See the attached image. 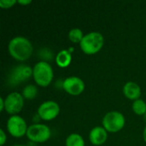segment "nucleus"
<instances>
[{
    "label": "nucleus",
    "mask_w": 146,
    "mask_h": 146,
    "mask_svg": "<svg viewBox=\"0 0 146 146\" xmlns=\"http://www.w3.org/2000/svg\"><path fill=\"white\" fill-rule=\"evenodd\" d=\"M31 75H33V68L27 65H19L12 70L9 76V81L15 85L20 81H23L29 78Z\"/></svg>",
    "instance_id": "obj_10"
},
{
    "label": "nucleus",
    "mask_w": 146,
    "mask_h": 146,
    "mask_svg": "<svg viewBox=\"0 0 146 146\" xmlns=\"http://www.w3.org/2000/svg\"><path fill=\"white\" fill-rule=\"evenodd\" d=\"M143 136H144V139H145V141L146 142V127H145V130H144Z\"/></svg>",
    "instance_id": "obj_22"
},
{
    "label": "nucleus",
    "mask_w": 146,
    "mask_h": 146,
    "mask_svg": "<svg viewBox=\"0 0 146 146\" xmlns=\"http://www.w3.org/2000/svg\"><path fill=\"white\" fill-rule=\"evenodd\" d=\"M7 129L12 136L16 138H20L24 134H27V131L25 120L17 115H14L9 118L7 121Z\"/></svg>",
    "instance_id": "obj_6"
},
{
    "label": "nucleus",
    "mask_w": 146,
    "mask_h": 146,
    "mask_svg": "<svg viewBox=\"0 0 146 146\" xmlns=\"http://www.w3.org/2000/svg\"><path fill=\"white\" fill-rule=\"evenodd\" d=\"M66 146H85V142L80 134L72 133L66 139Z\"/></svg>",
    "instance_id": "obj_14"
},
{
    "label": "nucleus",
    "mask_w": 146,
    "mask_h": 146,
    "mask_svg": "<svg viewBox=\"0 0 146 146\" xmlns=\"http://www.w3.org/2000/svg\"><path fill=\"white\" fill-rule=\"evenodd\" d=\"M27 138L33 142H44L50 137V130L48 126L44 124H33L27 127Z\"/></svg>",
    "instance_id": "obj_5"
},
{
    "label": "nucleus",
    "mask_w": 146,
    "mask_h": 146,
    "mask_svg": "<svg viewBox=\"0 0 146 146\" xmlns=\"http://www.w3.org/2000/svg\"><path fill=\"white\" fill-rule=\"evenodd\" d=\"M145 120H146V113L145 114Z\"/></svg>",
    "instance_id": "obj_24"
},
{
    "label": "nucleus",
    "mask_w": 146,
    "mask_h": 146,
    "mask_svg": "<svg viewBox=\"0 0 146 146\" xmlns=\"http://www.w3.org/2000/svg\"><path fill=\"white\" fill-rule=\"evenodd\" d=\"M62 87L68 93L76 96L84 91L85 84L80 78L71 76L67 78L62 82Z\"/></svg>",
    "instance_id": "obj_9"
},
{
    "label": "nucleus",
    "mask_w": 146,
    "mask_h": 146,
    "mask_svg": "<svg viewBox=\"0 0 146 146\" xmlns=\"http://www.w3.org/2000/svg\"><path fill=\"white\" fill-rule=\"evenodd\" d=\"M16 3L15 0H2L0 1V6L3 9L10 8Z\"/></svg>",
    "instance_id": "obj_18"
},
{
    "label": "nucleus",
    "mask_w": 146,
    "mask_h": 146,
    "mask_svg": "<svg viewBox=\"0 0 146 146\" xmlns=\"http://www.w3.org/2000/svg\"><path fill=\"white\" fill-rule=\"evenodd\" d=\"M19 3H21V4H28V3H30L32 1L31 0H26V1H23V0H19V1H17Z\"/></svg>",
    "instance_id": "obj_21"
},
{
    "label": "nucleus",
    "mask_w": 146,
    "mask_h": 146,
    "mask_svg": "<svg viewBox=\"0 0 146 146\" xmlns=\"http://www.w3.org/2000/svg\"><path fill=\"white\" fill-rule=\"evenodd\" d=\"M125 125L124 115L118 111H110L103 118V126L106 131L115 133L120 131Z\"/></svg>",
    "instance_id": "obj_4"
},
{
    "label": "nucleus",
    "mask_w": 146,
    "mask_h": 146,
    "mask_svg": "<svg viewBox=\"0 0 146 146\" xmlns=\"http://www.w3.org/2000/svg\"><path fill=\"white\" fill-rule=\"evenodd\" d=\"M89 138L91 142L95 145H103L107 139V132L104 127H96L90 132Z\"/></svg>",
    "instance_id": "obj_11"
},
{
    "label": "nucleus",
    "mask_w": 146,
    "mask_h": 146,
    "mask_svg": "<svg viewBox=\"0 0 146 146\" xmlns=\"http://www.w3.org/2000/svg\"><path fill=\"white\" fill-rule=\"evenodd\" d=\"M13 146H25V145H15Z\"/></svg>",
    "instance_id": "obj_23"
},
{
    "label": "nucleus",
    "mask_w": 146,
    "mask_h": 146,
    "mask_svg": "<svg viewBox=\"0 0 146 146\" xmlns=\"http://www.w3.org/2000/svg\"><path fill=\"white\" fill-rule=\"evenodd\" d=\"M133 110L137 115H145L146 113V104L141 99H137L133 104Z\"/></svg>",
    "instance_id": "obj_16"
},
{
    "label": "nucleus",
    "mask_w": 146,
    "mask_h": 146,
    "mask_svg": "<svg viewBox=\"0 0 146 146\" xmlns=\"http://www.w3.org/2000/svg\"><path fill=\"white\" fill-rule=\"evenodd\" d=\"M0 134H1V146H3V145L5 143V140H6V135L3 132V129H0Z\"/></svg>",
    "instance_id": "obj_19"
},
{
    "label": "nucleus",
    "mask_w": 146,
    "mask_h": 146,
    "mask_svg": "<svg viewBox=\"0 0 146 146\" xmlns=\"http://www.w3.org/2000/svg\"><path fill=\"white\" fill-rule=\"evenodd\" d=\"M123 93L127 98L137 100L141 95V89L135 82L129 81L125 84L123 87Z\"/></svg>",
    "instance_id": "obj_12"
},
{
    "label": "nucleus",
    "mask_w": 146,
    "mask_h": 146,
    "mask_svg": "<svg viewBox=\"0 0 146 146\" xmlns=\"http://www.w3.org/2000/svg\"><path fill=\"white\" fill-rule=\"evenodd\" d=\"M0 105H1V108H0V110L2 111L3 110H4V100L3 98H0Z\"/></svg>",
    "instance_id": "obj_20"
},
{
    "label": "nucleus",
    "mask_w": 146,
    "mask_h": 146,
    "mask_svg": "<svg viewBox=\"0 0 146 146\" xmlns=\"http://www.w3.org/2000/svg\"><path fill=\"white\" fill-rule=\"evenodd\" d=\"M9 51L11 56L19 61H25L33 52L31 42L25 37H15L9 43Z\"/></svg>",
    "instance_id": "obj_1"
},
{
    "label": "nucleus",
    "mask_w": 146,
    "mask_h": 146,
    "mask_svg": "<svg viewBox=\"0 0 146 146\" xmlns=\"http://www.w3.org/2000/svg\"><path fill=\"white\" fill-rule=\"evenodd\" d=\"M71 60H72L71 54L67 50H62L59 51L56 56V62L57 65L62 68H65L68 66L71 62Z\"/></svg>",
    "instance_id": "obj_13"
},
{
    "label": "nucleus",
    "mask_w": 146,
    "mask_h": 146,
    "mask_svg": "<svg viewBox=\"0 0 146 146\" xmlns=\"http://www.w3.org/2000/svg\"><path fill=\"white\" fill-rule=\"evenodd\" d=\"M33 76L38 85L47 86L53 79L52 68L46 62H38L33 68Z\"/></svg>",
    "instance_id": "obj_3"
},
{
    "label": "nucleus",
    "mask_w": 146,
    "mask_h": 146,
    "mask_svg": "<svg viewBox=\"0 0 146 146\" xmlns=\"http://www.w3.org/2000/svg\"><path fill=\"white\" fill-rule=\"evenodd\" d=\"M23 104V96H21L19 92H11L4 99V110L13 115L21 110Z\"/></svg>",
    "instance_id": "obj_7"
},
{
    "label": "nucleus",
    "mask_w": 146,
    "mask_h": 146,
    "mask_svg": "<svg viewBox=\"0 0 146 146\" xmlns=\"http://www.w3.org/2000/svg\"><path fill=\"white\" fill-rule=\"evenodd\" d=\"M104 37L98 32H92L84 35L80 43L81 50L86 54H94L101 50L104 45Z\"/></svg>",
    "instance_id": "obj_2"
},
{
    "label": "nucleus",
    "mask_w": 146,
    "mask_h": 146,
    "mask_svg": "<svg viewBox=\"0 0 146 146\" xmlns=\"http://www.w3.org/2000/svg\"><path fill=\"white\" fill-rule=\"evenodd\" d=\"M59 111L60 108L57 103L54 101H45L39 105L38 109V115L41 119L50 121L56 117Z\"/></svg>",
    "instance_id": "obj_8"
},
{
    "label": "nucleus",
    "mask_w": 146,
    "mask_h": 146,
    "mask_svg": "<svg viewBox=\"0 0 146 146\" xmlns=\"http://www.w3.org/2000/svg\"><path fill=\"white\" fill-rule=\"evenodd\" d=\"M38 92L37 87L33 85H28L23 89V97L27 99H33L36 97Z\"/></svg>",
    "instance_id": "obj_17"
},
{
    "label": "nucleus",
    "mask_w": 146,
    "mask_h": 146,
    "mask_svg": "<svg viewBox=\"0 0 146 146\" xmlns=\"http://www.w3.org/2000/svg\"><path fill=\"white\" fill-rule=\"evenodd\" d=\"M83 37V32L80 28H73L68 33V38L74 43H80Z\"/></svg>",
    "instance_id": "obj_15"
}]
</instances>
